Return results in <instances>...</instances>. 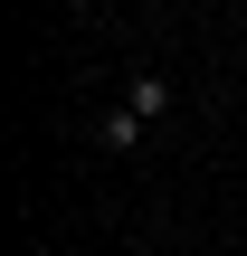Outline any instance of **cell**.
<instances>
[{
  "label": "cell",
  "instance_id": "1",
  "mask_svg": "<svg viewBox=\"0 0 247 256\" xmlns=\"http://www.w3.org/2000/svg\"><path fill=\"white\" fill-rule=\"evenodd\" d=\"M124 114L162 124V114H171V76H162V66H133V76H124Z\"/></svg>",
  "mask_w": 247,
  "mask_h": 256
},
{
  "label": "cell",
  "instance_id": "2",
  "mask_svg": "<svg viewBox=\"0 0 247 256\" xmlns=\"http://www.w3.org/2000/svg\"><path fill=\"white\" fill-rule=\"evenodd\" d=\"M95 152H143V114L105 104V114H95Z\"/></svg>",
  "mask_w": 247,
  "mask_h": 256
}]
</instances>
